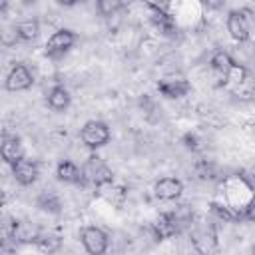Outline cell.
<instances>
[{"label": "cell", "mask_w": 255, "mask_h": 255, "mask_svg": "<svg viewBox=\"0 0 255 255\" xmlns=\"http://www.w3.org/2000/svg\"><path fill=\"white\" fill-rule=\"evenodd\" d=\"M209 66H211V70H213L219 78H223V84H225L227 78L233 74V70H235L239 64H235V60H233L225 50H217V52L211 54Z\"/></svg>", "instance_id": "30bf717a"}, {"label": "cell", "mask_w": 255, "mask_h": 255, "mask_svg": "<svg viewBox=\"0 0 255 255\" xmlns=\"http://www.w3.org/2000/svg\"><path fill=\"white\" fill-rule=\"evenodd\" d=\"M0 151H2V159H4L6 163H10V165H12L14 161H18L20 157H24L22 141H20L18 135H8V133H4Z\"/></svg>", "instance_id": "7c38bea8"}, {"label": "cell", "mask_w": 255, "mask_h": 255, "mask_svg": "<svg viewBox=\"0 0 255 255\" xmlns=\"http://www.w3.org/2000/svg\"><path fill=\"white\" fill-rule=\"evenodd\" d=\"M36 203H38V207H40L42 211H46V213H60V207H62L60 197H58L56 193H52V191L40 193L38 199H36Z\"/></svg>", "instance_id": "e0dca14e"}, {"label": "cell", "mask_w": 255, "mask_h": 255, "mask_svg": "<svg viewBox=\"0 0 255 255\" xmlns=\"http://www.w3.org/2000/svg\"><path fill=\"white\" fill-rule=\"evenodd\" d=\"M179 223H181V221L177 219L175 211H173V213H161V215L157 217V221L151 225L153 237H155L157 241H161V239H167V237L175 235L177 229H179Z\"/></svg>", "instance_id": "8fae6325"}, {"label": "cell", "mask_w": 255, "mask_h": 255, "mask_svg": "<svg viewBox=\"0 0 255 255\" xmlns=\"http://www.w3.org/2000/svg\"><path fill=\"white\" fill-rule=\"evenodd\" d=\"M82 171H84L86 181H90L96 187H104V185L114 183V171L110 169V165L100 155H90L84 161Z\"/></svg>", "instance_id": "6da1fadb"}, {"label": "cell", "mask_w": 255, "mask_h": 255, "mask_svg": "<svg viewBox=\"0 0 255 255\" xmlns=\"http://www.w3.org/2000/svg\"><path fill=\"white\" fill-rule=\"evenodd\" d=\"M22 2H26V4H32V2H36V0H22Z\"/></svg>", "instance_id": "d4e9b609"}, {"label": "cell", "mask_w": 255, "mask_h": 255, "mask_svg": "<svg viewBox=\"0 0 255 255\" xmlns=\"http://www.w3.org/2000/svg\"><path fill=\"white\" fill-rule=\"evenodd\" d=\"M211 211H213L219 219H223V221H233V219H237V217H239V215L231 213L227 207H221V205H217V203H211Z\"/></svg>", "instance_id": "ffe728a7"}, {"label": "cell", "mask_w": 255, "mask_h": 255, "mask_svg": "<svg viewBox=\"0 0 255 255\" xmlns=\"http://www.w3.org/2000/svg\"><path fill=\"white\" fill-rule=\"evenodd\" d=\"M112 133H110V128L108 124L104 122H98V120H92V122H86L84 128L80 129V139L86 147L90 149H96V147H102L110 141Z\"/></svg>", "instance_id": "7a4b0ae2"}, {"label": "cell", "mask_w": 255, "mask_h": 255, "mask_svg": "<svg viewBox=\"0 0 255 255\" xmlns=\"http://www.w3.org/2000/svg\"><path fill=\"white\" fill-rule=\"evenodd\" d=\"M153 193L161 201H173L183 193V183L177 177H161L155 181Z\"/></svg>", "instance_id": "9c48e42d"}, {"label": "cell", "mask_w": 255, "mask_h": 255, "mask_svg": "<svg viewBox=\"0 0 255 255\" xmlns=\"http://www.w3.org/2000/svg\"><path fill=\"white\" fill-rule=\"evenodd\" d=\"M60 245H62V239L60 237H44V235H40V239H38V249L40 251L52 253V251H58Z\"/></svg>", "instance_id": "d6986e66"}, {"label": "cell", "mask_w": 255, "mask_h": 255, "mask_svg": "<svg viewBox=\"0 0 255 255\" xmlns=\"http://www.w3.org/2000/svg\"><path fill=\"white\" fill-rule=\"evenodd\" d=\"M203 4H205L209 10H219V8H223L225 0H203Z\"/></svg>", "instance_id": "44dd1931"}, {"label": "cell", "mask_w": 255, "mask_h": 255, "mask_svg": "<svg viewBox=\"0 0 255 255\" xmlns=\"http://www.w3.org/2000/svg\"><path fill=\"white\" fill-rule=\"evenodd\" d=\"M227 32L235 42H247L251 36V26L249 18L245 16L243 10H231L227 14Z\"/></svg>", "instance_id": "52a82bcc"}, {"label": "cell", "mask_w": 255, "mask_h": 255, "mask_svg": "<svg viewBox=\"0 0 255 255\" xmlns=\"http://www.w3.org/2000/svg\"><path fill=\"white\" fill-rule=\"evenodd\" d=\"M56 175L60 181L64 183H84L86 177H84V171L74 163V161H68V159H62L56 167Z\"/></svg>", "instance_id": "5bb4252c"}, {"label": "cell", "mask_w": 255, "mask_h": 255, "mask_svg": "<svg viewBox=\"0 0 255 255\" xmlns=\"http://www.w3.org/2000/svg\"><path fill=\"white\" fill-rule=\"evenodd\" d=\"M147 14H149V20L153 22V26H157L163 34H173L175 30V22L173 18L157 4H147Z\"/></svg>", "instance_id": "4fadbf2b"}, {"label": "cell", "mask_w": 255, "mask_h": 255, "mask_svg": "<svg viewBox=\"0 0 255 255\" xmlns=\"http://www.w3.org/2000/svg\"><path fill=\"white\" fill-rule=\"evenodd\" d=\"M14 28H16L18 40H22V42H32V40H36L38 34H40V22H38L36 18L22 20V22H18Z\"/></svg>", "instance_id": "2e32d148"}, {"label": "cell", "mask_w": 255, "mask_h": 255, "mask_svg": "<svg viewBox=\"0 0 255 255\" xmlns=\"http://www.w3.org/2000/svg\"><path fill=\"white\" fill-rule=\"evenodd\" d=\"M12 175L20 185H32L40 175V165L28 157H20L12 163Z\"/></svg>", "instance_id": "ba28073f"}, {"label": "cell", "mask_w": 255, "mask_h": 255, "mask_svg": "<svg viewBox=\"0 0 255 255\" xmlns=\"http://www.w3.org/2000/svg\"><path fill=\"white\" fill-rule=\"evenodd\" d=\"M96 8L102 16H114L122 8V0H96Z\"/></svg>", "instance_id": "ac0fdd59"}, {"label": "cell", "mask_w": 255, "mask_h": 255, "mask_svg": "<svg viewBox=\"0 0 255 255\" xmlns=\"http://www.w3.org/2000/svg\"><path fill=\"white\" fill-rule=\"evenodd\" d=\"M34 84V76L30 72V68L26 64H14L6 76L4 88L8 92H24L28 88H32Z\"/></svg>", "instance_id": "5b68a950"}, {"label": "cell", "mask_w": 255, "mask_h": 255, "mask_svg": "<svg viewBox=\"0 0 255 255\" xmlns=\"http://www.w3.org/2000/svg\"><path fill=\"white\" fill-rule=\"evenodd\" d=\"M58 4H62V6H74V4H78L80 0H56Z\"/></svg>", "instance_id": "603a6c76"}, {"label": "cell", "mask_w": 255, "mask_h": 255, "mask_svg": "<svg viewBox=\"0 0 255 255\" xmlns=\"http://www.w3.org/2000/svg\"><path fill=\"white\" fill-rule=\"evenodd\" d=\"M46 102H48V106H50L54 112H64V110L70 106L72 98H70V92H68L64 86H54V88L48 92Z\"/></svg>", "instance_id": "9a60e30c"}, {"label": "cell", "mask_w": 255, "mask_h": 255, "mask_svg": "<svg viewBox=\"0 0 255 255\" xmlns=\"http://www.w3.org/2000/svg\"><path fill=\"white\" fill-rule=\"evenodd\" d=\"M185 145L189 149H197V143H195V137L193 135H185Z\"/></svg>", "instance_id": "7402d4cb"}, {"label": "cell", "mask_w": 255, "mask_h": 255, "mask_svg": "<svg viewBox=\"0 0 255 255\" xmlns=\"http://www.w3.org/2000/svg\"><path fill=\"white\" fill-rule=\"evenodd\" d=\"M76 40H78L76 32H72V30H68V28L56 30V32L48 38V42H46V56H50V58H60V56H64V54L76 44Z\"/></svg>", "instance_id": "277c9868"}, {"label": "cell", "mask_w": 255, "mask_h": 255, "mask_svg": "<svg viewBox=\"0 0 255 255\" xmlns=\"http://www.w3.org/2000/svg\"><path fill=\"white\" fill-rule=\"evenodd\" d=\"M157 92L169 100H177L191 92V84L183 76H163L157 82Z\"/></svg>", "instance_id": "8992f818"}, {"label": "cell", "mask_w": 255, "mask_h": 255, "mask_svg": "<svg viewBox=\"0 0 255 255\" xmlns=\"http://www.w3.org/2000/svg\"><path fill=\"white\" fill-rule=\"evenodd\" d=\"M251 209H253V211H255V201H253V203H251Z\"/></svg>", "instance_id": "484cf974"}, {"label": "cell", "mask_w": 255, "mask_h": 255, "mask_svg": "<svg viewBox=\"0 0 255 255\" xmlns=\"http://www.w3.org/2000/svg\"><path fill=\"white\" fill-rule=\"evenodd\" d=\"M8 2H10V0H0V12H2V14H6V10H8Z\"/></svg>", "instance_id": "cb8c5ba5"}, {"label": "cell", "mask_w": 255, "mask_h": 255, "mask_svg": "<svg viewBox=\"0 0 255 255\" xmlns=\"http://www.w3.org/2000/svg\"><path fill=\"white\" fill-rule=\"evenodd\" d=\"M80 239H82V245L88 253L92 255H102L108 251V233L96 225H88V227H82L80 231Z\"/></svg>", "instance_id": "3957f363"}]
</instances>
